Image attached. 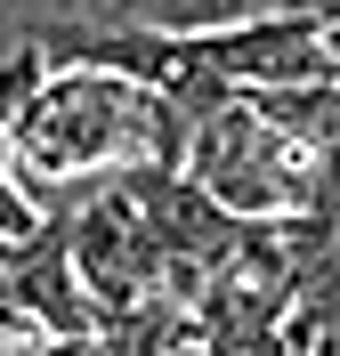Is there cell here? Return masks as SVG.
Returning <instances> with one entry per match:
<instances>
[{"label":"cell","mask_w":340,"mask_h":356,"mask_svg":"<svg viewBox=\"0 0 340 356\" xmlns=\"http://www.w3.org/2000/svg\"><path fill=\"white\" fill-rule=\"evenodd\" d=\"M211 65L235 89H300V81H340V17L308 8H268V17L203 33Z\"/></svg>","instance_id":"cell-1"},{"label":"cell","mask_w":340,"mask_h":356,"mask_svg":"<svg viewBox=\"0 0 340 356\" xmlns=\"http://www.w3.org/2000/svg\"><path fill=\"white\" fill-rule=\"evenodd\" d=\"M106 8L138 17V24H162V33H219V24L259 17V0H106Z\"/></svg>","instance_id":"cell-2"},{"label":"cell","mask_w":340,"mask_h":356,"mask_svg":"<svg viewBox=\"0 0 340 356\" xmlns=\"http://www.w3.org/2000/svg\"><path fill=\"white\" fill-rule=\"evenodd\" d=\"M49 73H57V57H49L33 33H24L8 57H0V122H8V130H17V113H24V106H33V97L49 89Z\"/></svg>","instance_id":"cell-3"},{"label":"cell","mask_w":340,"mask_h":356,"mask_svg":"<svg viewBox=\"0 0 340 356\" xmlns=\"http://www.w3.org/2000/svg\"><path fill=\"white\" fill-rule=\"evenodd\" d=\"M8 170H17V162H8ZM8 170H0V235H8V243H41V227L57 219V211H41V202H24V186H17Z\"/></svg>","instance_id":"cell-4"}]
</instances>
